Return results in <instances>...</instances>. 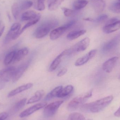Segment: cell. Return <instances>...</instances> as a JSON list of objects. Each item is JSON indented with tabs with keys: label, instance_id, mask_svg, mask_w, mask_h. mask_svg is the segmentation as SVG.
<instances>
[{
	"label": "cell",
	"instance_id": "cell-24",
	"mask_svg": "<svg viewBox=\"0 0 120 120\" xmlns=\"http://www.w3.org/2000/svg\"><path fill=\"white\" fill-rule=\"evenodd\" d=\"M16 52L17 51H12L9 52L6 55L4 61V63L5 65H8L12 62H13Z\"/></svg>",
	"mask_w": 120,
	"mask_h": 120
},
{
	"label": "cell",
	"instance_id": "cell-29",
	"mask_svg": "<svg viewBox=\"0 0 120 120\" xmlns=\"http://www.w3.org/2000/svg\"><path fill=\"white\" fill-rule=\"evenodd\" d=\"M27 99L24 98L18 101L14 107V110L17 112L20 110L24 106L26 103Z\"/></svg>",
	"mask_w": 120,
	"mask_h": 120
},
{
	"label": "cell",
	"instance_id": "cell-15",
	"mask_svg": "<svg viewBox=\"0 0 120 120\" xmlns=\"http://www.w3.org/2000/svg\"><path fill=\"white\" fill-rule=\"evenodd\" d=\"M33 84L31 83H27L26 84L22 85L18 87L17 88L13 90L10 92L8 95V97H12L24 91L28 90L31 89L33 86Z\"/></svg>",
	"mask_w": 120,
	"mask_h": 120
},
{
	"label": "cell",
	"instance_id": "cell-1",
	"mask_svg": "<svg viewBox=\"0 0 120 120\" xmlns=\"http://www.w3.org/2000/svg\"><path fill=\"white\" fill-rule=\"evenodd\" d=\"M113 99V96L111 95L94 102L85 104L81 107V110L85 112H99L109 105Z\"/></svg>",
	"mask_w": 120,
	"mask_h": 120
},
{
	"label": "cell",
	"instance_id": "cell-21",
	"mask_svg": "<svg viewBox=\"0 0 120 120\" xmlns=\"http://www.w3.org/2000/svg\"><path fill=\"white\" fill-rule=\"evenodd\" d=\"M44 94V90H40L37 91L34 94V95L32 96L27 101V104L34 103L40 101Z\"/></svg>",
	"mask_w": 120,
	"mask_h": 120
},
{
	"label": "cell",
	"instance_id": "cell-38",
	"mask_svg": "<svg viewBox=\"0 0 120 120\" xmlns=\"http://www.w3.org/2000/svg\"><path fill=\"white\" fill-rule=\"evenodd\" d=\"M5 29V26L1 22H0V38L3 34Z\"/></svg>",
	"mask_w": 120,
	"mask_h": 120
},
{
	"label": "cell",
	"instance_id": "cell-37",
	"mask_svg": "<svg viewBox=\"0 0 120 120\" xmlns=\"http://www.w3.org/2000/svg\"><path fill=\"white\" fill-rule=\"evenodd\" d=\"M68 71V70L66 68H63L58 73L57 76L58 77H61L63 76Z\"/></svg>",
	"mask_w": 120,
	"mask_h": 120
},
{
	"label": "cell",
	"instance_id": "cell-19",
	"mask_svg": "<svg viewBox=\"0 0 120 120\" xmlns=\"http://www.w3.org/2000/svg\"><path fill=\"white\" fill-rule=\"evenodd\" d=\"M86 32V31L85 30L72 31L68 34L66 38L69 40H74L84 35Z\"/></svg>",
	"mask_w": 120,
	"mask_h": 120
},
{
	"label": "cell",
	"instance_id": "cell-44",
	"mask_svg": "<svg viewBox=\"0 0 120 120\" xmlns=\"http://www.w3.org/2000/svg\"><path fill=\"white\" fill-rule=\"evenodd\" d=\"M118 0L120 1V0Z\"/></svg>",
	"mask_w": 120,
	"mask_h": 120
},
{
	"label": "cell",
	"instance_id": "cell-12",
	"mask_svg": "<svg viewBox=\"0 0 120 120\" xmlns=\"http://www.w3.org/2000/svg\"><path fill=\"white\" fill-rule=\"evenodd\" d=\"M29 62H26L20 65L16 68L14 76L12 79L13 82H15L19 80L26 70L29 66Z\"/></svg>",
	"mask_w": 120,
	"mask_h": 120
},
{
	"label": "cell",
	"instance_id": "cell-8",
	"mask_svg": "<svg viewBox=\"0 0 120 120\" xmlns=\"http://www.w3.org/2000/svg\"><path fill=\"white\" fill-rule=\"evenodd\" d=\"M21 25L20 23L17 22L13 24L5 37L4 41V44H8L13 40V37L21 29Z\"/></svg>",
	"mask_w": 120,
	"mask_h": 120
},
{
	"label": "cell",
	"instance_id": "cell-16",
	"mask_svg": "<svg viewBox=\"0 0 120 120\" xmlns=\"http://www.w3.org/2000/svg\"><path fill=\"white\" fill-rule=\"evenodd\" d=\"M39 14L34 11H28L22 13L21 20L22 21H30L36 19Z\"/></svg>",
	"mask_w": 120,
	"mask_h": 120
},
{
	"label": "cell",
	"instance_id": "cell-36",
	"mask_svg": "<svg viewBox=\"0 0 120 120\" xmlns=\"http://www.w3.org/2000/svg\"><path fill=\"white\" fill-rule=\"evenodd\" d=\"M8 114L6 112H3L0 113V120H5L8 118Z\"/></svg>",
	"mask_w": 120,
	"mask_h": 120
},
{
	"label": "cell",
	"instance_id": "cell-32",
	"mask_svg": "<svg viewBox=\"0 0 120 120\" xmlns=\"http://www.w3.org/2000/svg\"><path fill=\"white\" fill-rule=\"evenodd\" d=\"M45 0H37L36 9L39 11H42L45 9Z\"/></svg>",
	"mask_w": 120,
	"mask_h": 120
},
{
	"label": "cell",
	"instance_id": "cell-41",
	"mask_svg": "<svg viewBox=\"0 0 120 120\" xmlns=\"http://www.w3.org/2000/svg\"><path fill=\"white\" fill-rule=\"evenodd\" d=\"M7 15H8V18H9V20H10L11 17L10 16V15L9 13H8V12L7 13Z\"/></svg>",
	"mask_w": 120,
	"mask_h": 120
},
{
	"label": "cell",
	"instance_id": "cell-42",
	"mask_svg": "<svg viewBox=\"0 0 120 120\" xmlns=\"http://www.w3.org/2000/svg\"><path fill=\"white\" fill-rule=\"evenodd\" d=\"M1 103H0V107L1 106Z\"/></svg>",
	"mask_w": 120,
	"mask_h": 120
},
{
	"label": "cell",
	"instance_id": "cell-43",
	"mask_svg": "<svg viewBox=\"0 0 120 120\" xmlns=\"http://www.w3.org/2000/svg\"><path fill=\"white\" fill-rule=\"evenodd\" d=\"M91 120V119H89V120Z\"/></svg>",
	"mask_w": 120,
	"mask_h": 120
},
{
	"label": "cell",
	"instance_id": "cell-2",
	"mask_svg": "<svg viewBox=\"0 0 120 120\" xmlns=\"http://www.w3.org/2000/svg\"><path fill=\"white\" fill-rule=\"evenodd\" d=\"M58 24V22L55 20H49L43 22L37 28L34 33V36L37 39L44 38Z\"/></svg>",
	"mask_w": 120,
	"mask_h": 120
},
{
	"label": "cell",
	"instance_id": "cell-35",
	"mask_svg": "<svg viewBox=\"0 0 120 120\" xmlns=\"http://www.w3.org/2000/svg\"><path fill=\"white\" fill-rule=\"evenodd\" d=\"M76 23V21L75 20H71L70 22H68V23L66 24H65L64 25L67 27L68 29H68H70V28H71V27L73 26H74L75 25V24Z\"/></svg>",
	"mask_w": 120,
	"mask_h": 120
},
{
	"label": "cell",
	"instance_id": "cell-3",
	"mask_svg": "<svg viewBox=\"0 0 120 120\" xmlns=\"http://www.w3.org/2000/svg\"><path fill=\"white\" fill-rule=\"evenodd\" d=\"M93 90L85 94H82L73 99L68 104V109L70 111H74L81 107L92 96Z\"/></svg>",
	"mask_w": 120,
	"mask_h": 120
},
{
	"label": "cell",
	"instance_id": "cell-22",
	"mask_svg": "<svg viewBox=\"0 0 120 120\" xmlns=\"http://www.w3.org/2000/svg\"><path fill=\"white\" fill-rule=\"evenodd\" d=\"M73 89V86L71 85H67L64 88L63 87L58 98H63L66 97L72 92Z\"/></svg>",
	"mask_w": 120,
	"mask_h": 120
},
{
	"label": "cell",
	"instance_id": "cell-31",
	"mask_svg": "<svg viewBox=\"0 0 120 120\" xmlns=\"http://www.w3.org/2000/svg\"><path fill=\"white\" fill-rule=\"evenodd\" d=\"M105 6V3L102 0H99L96 2L94 5L96 10L97 12H100L103 10Z\"/></svg>",
	"mask_w": 120,
	"mask_h": 120
},
{
	"label": "cell",
	"instance_id": "cell-10",
	"mask_svg": "<svg viewBox=\"0 0 120 120\" xmlns=\"http://www.w3.org/2000/svg\"><path fill=\"white\" fill-rule=\"evenodd\" d=\"M120 42V32L115 37L104 44L102 48L103 52H109L115 49Z\"/></svg>",
	"mask_w": 120,
	"mask_h": 120
},
{
	"label": "cell",
	"instance_id": "cell-28",
	"mask_svg": "<svg viewBox=\"0 0 120 120\" xmlns=\"http://www.w3.org/2000/svg\"><path fill=\"white\" fill-rule=\"evenodd\" d=\"M110 10L113 13H120V1H116L111 4L109 7Z\"/></svg>",
	"mask_w": 120,
	"mask_h": 120
},
{
	"label": "cell",
	"instance_id": "cell-39",
	"mask_svg": "<svg viewBox=\"0 0 120 120\" xmlns=\"http://www.w3.org/2000/svg\"><path fill=\"white\" fill-rule=\"evenodd\" d=\"M114 116L117 117H120V106L117 111L115 112Z\"/></svg>",
	"mask_w": 120,
	"mask_h": 120
},
{
	"label": "cell",
	"instance_id": "cell-11",
	"mask_svg": "<svg viewBox=\"0 0 120 120\" xmlns=\"http://www.w3.org/2000/svg\"><path fill=\"white\" fill-rule=\"evenodd\" d=\"M97 51L96 49L92 50L85 55L78 58L75 61V65L79 66L85 64L95 56Z\"/></svg>",
	"mask_w": 120,
	"mask_h": 120
},
{
	"label": "cell",
	"instance_id": "cell-40",
	"mask_svg": "<svg viewBox=\"0 0 120 120\" xmlns=\"http://www.w3.org/2000/svg\"><path fill=\"white\" fill-rule=\"evenodd\" d=\"M84 20H86V21H90V22H92L94 20L93 19H91L90 18H86L84 19Z\"/></svg>",
	"mask_w": 120,
	"mask_h": 120
},
{
	"label": "cell",
	"instance_id": "cell-30",
	"mask_svg": "<svg viewBox=\"0 0 120 120\" xmlns=\"http://www.w3.org/2000/svg\"><path fill=\"white\" fill-rule=\"evenodd\" d=\"M33 3L30 0H26L22 2L19 5L20 9L21 11H25L31 8Z\"/></svg>",
	"mask_w": 120,
	"mask_h": 120
},
{
	"label": "cell",
	"instance_id": "cell-34",
	"mask_svg": "<svg viewBox=\"0 0 120 120\" xmlns=\"http://www.w3.org/2000/svg\"><path fill=\"white\" fill-rule=\"evenodd\" d=\"M108 18V16L107 15H106V14H103V15H101L98 17L94 21L97 22H101L105 20Z\"/></svg>",
	"mask_w": 120,
	"mask_h": 120
},
{
	"label": "cell",
	"instance_id": "cell-27",
	"mask_svg": "<svg viewBox=\"0 0 120 120\" xmlns=\"http://www.w3.org/2000/svg\"><path fill=\"white\" fill-rule=\"evenodd\" d=\"M66 120H85L84 116L80 113L73 112L68 117Z\"/></svg>",
	"mask_w": 120,
	"mask_h": 120
},
{
	"label": "cell",
	"instance_id": "cell-26",
	"mask_svg": "<svg viewBox=\"0 0 120 120\" xmlns=\"http://www.w3.org/2000/svg\"><path fill=\"white\" fill-rule=\"evenodd\" d=\"M20 11L19 5L18 4L14 3L11 7V11L13 16L15 20L18 19Z\"/></svg>",
	"mask_w": 120,
	"mask_h": 120
},
{
	"label": "cell",
	"instance_id": "cell-33",
	"mask_svg": "<svg viewBox=\"0 0 120 120\" xmlns=\"http://www.w3.org/2000/svg\"><path fill=\"white\" fill-rule=\"evenodd\" d=\"M63 11L65 17H69L72 16L75 13V11L66 8H61Z\"/></svg>",
	"mask_w": 120,
	"mask_h": 120
},
{
	"label": "cell",
	"instance_id": "cell-25",
	"mask_svg": "<svg viewBox=\"0 0 120 120\" xmlns=\"http://www.w3.org/2000/svg\"><path fill=\"white\" fill-rule=\"evenodd\" d=\"M88 3L86 0H76L73 3V8L75 10H80L85 8Z\"/></svg>",
	"mask_w": 120,
	"mask_h": 120
},
{
	"label": "cell",
	"instance_id": "cell-17",
	"mask_svg": "<svg viewBox=\"0 0 120 120\" xmlns=\"http://www.w3.org/2000/svg\"><path fill=\"white\" fill-rule=\"evenodd\" d=\"M29 49L27 48H24L16 52L13 63H15L21 60L29 53Z\"/></svg>",
	"mask_w": 120,
	"mask_h": 120
},
{
	"label": "cell",
	"instance_id": "cell-13",
	"mask_svg": "<svg viewBox=\"0 0 120 120\" xmlns=\"http://www.w3.org/2000/svg\"><path fill=\"white\" fill-rule=\"evenodd\" d=\"M118 59V57H114L105 61L102 66L103 70L107 73H110L112 72L117 64Z\"/></svg>",
	"mask_w": 120,
	"mask_h": 120
},
{
	"label": "cell",
	"instance_id": "cell-23",
	"mask_svg": "<svg viewBox=\"0 0 120 120\" xmlns=\"http://www.w3.org/2000/svg\"><path fill=\"white\" fill-rule=\"evenodd\" d=\"M64 1V0H49V10L51 11L55 10L59 8Z\"/></svg>",
	"mask_w": 120,
	"mask_h": 120
},
{
	"label": "cell",
	"instance_id": "cell-18",
	"mask_svg": "<svg viewBox=\"0 0 120 120\" xmlns=\"http://www.w3.org/2000/svg\"><path fill=\"white\" fill-rule=\"evenodd\" d=\"M66 55V50L63 51L54 60L50 66L49 71H53L56 70L58 66L60 63L61 61V58L63 56Z\"/></svg>",
	"mask_w": 120,
	"mask_h": 120
},
{
	"label": "cell",
	"instance_id": "cell-14",
	"mask_svg": "<svg viewBox=\"0 0 120 120\" xmlns=\"http://www.w3.org/2000/svg\"><path fill=\"white\" fill-rule=\"evenodd\" d=\"M68 30L64 25L53 30L50 34V38L53 41L58 39Z\"/></svg>",
	"mask_w": 120,
	"mask_h": 120
},
{
	"label": "cell",
	"instance_id": "cell-4",
	"mask_svg": "<svg viewBox=\"0 0 120 120\" xmlns=\"http://www.w3.org/2000/svg\"><path fill=\"white\" fill-rule=\"evenodd\" d=\"M16 68L10 66L0 70V90L3 89L7 82L12 80Z\"/></svg>",
	"mask_w": 120,
	"mask_h": 120
},
{
	"label": "cell",
	"instance_id": "cell-7",
	"mask_svg": "<svg viewBox=\"0 0 120 120\" xmlns=\"http://www.w3.org/2000/svg\"><path fill=\"white\" fill-rule=\"evenodd\" d=\"M120 29V20L114 18L110 19L103 27L104 32L109 34Z\"/></svg>",
	"mask_w": 120,
	"mask_h": 120
},
{
	"label": "cell",
	"instance_id": "cell-9",
	"mask_svg": "<svg viewBox=\"0 0 120 120\" xmlns=\"http://www.w3.org/2000/svg\"><path fill=\"white\" fill-rule=\"evenodd\" d=\"M46 105L47 103L46 102H41L35 104L22 111L20 113L19 116L22 118L28 117L37 111L43 108Z\"/></svg>",
	"mask_w": 120,
	"mask_h": 120
},
{
	"label": "cell",
	"instance_id": "cell-45",
	"mask_svg": "<svg viewBox=\"0 0 120 120\" xmlns=\"http://www.w3.org/2000/svg\"></svg>",
	"mask_w": 120,
	"mask_h": 120
},
{
	"label": "cell",
	"instance_id": "cell-5",
	"mask_svg": "<svg viewBox=\"0 0 120 120\" xmlns=\"http://www.w3.org/2000/svg\"><path fill=\"white\" fill-rule=\"evenodd\" d=\"M90 43V39L86 37L79 41L68 50H66V55H73L77 53L84 51L87 49Z\"/></svg>",
	"mask_w": 120,
	"mask_h": 120
},
{
	"label": "cell",
	"instance_id": "cell-6",
	"mask_svg": "<svg viewBox=\"0 0 120 120\" xmlns=\"http://www.w3.org/2000/svg\"><path fill=\"white\" fill-rule=\"evenodd\" d=\"M63 101H54L46 106L43 111V115L46 117H52L56 113L60 106L63 104Z\"/></svg>",
	"mask_w": 120,
	"mask_h": 120
},
{
	"label": "cell",
	"instance_id": "cell-20",
	"mask_svg": "<svg viewBox=\"0 0 120 120\" xmlns=\"http://www.w3.org/2000/svg\"><path fill=\"white\" fill-rule=\"evenodd\" d=\"M63 88L62 86H58L55 87L46 95L45 100L46 101H49L55 97H58Z\"/></svg>",
	"mask_w": 120,
	"mask_h": 120
}]
</instances>
